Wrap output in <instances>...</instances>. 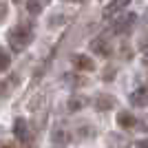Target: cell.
<instances>
[{
  "mask_svg": "<svg viewBox=\"0 0 148 148\" xmlns=\"http://www.w3.org/2000/svg\"><path fill=\"white\" fill-rule=\"evenodd\" d=\"M64 2H84V0H64Z\"/></svg>",
  "mask_w": 148,
  "mask_h": 148,
  "instance_id": "cb8c5ba5",
  "label": "cell"
},
{
  "mask_svg": "<svg viewBox=\"0 0 148 148\" xmlns=\"http://www.w3.org/2000/svg\"><path fill=\"white\" fill-rule=\"evenodd\" d=\"M135 20H137L135 16H133V13H128L126 18L117 20V22L113 25V31H115V33H126V31H130V27L135 25Z\"/></svg>",
  "mask_w": 148,
  "mask_h": 148,
  "instance_id": "30bf717a",
  "label": "cell"
},
{
  "mask_svg": "<svg viewBox=\"0 0 148 148\" xmlns=\"http://www.w3.org/2000/svg\"><path fill=\"white\" fill-rule=\"evenodd\" d=\"M66 16H62V13H58V16H51L49 18V27L51 29H53V27H60V25H64V22H66Z\"/></svg>",
  "mask_w": 148,
  "mask_h": 148,
  "instance_id": "e0dca14e",
  "label": "cell"
},
{
  "mask_svg": "<svg viewBox=\"0 0 148 148\" xmlns=\"http://www.w3.org/2000/svg\"><path fill=\"white\" fill-rule=\"evenodd\" d=\"M64 82L66 84H71V86H82V84H86V80H82V77H77V75H71V73H66L64 75Z\"/></svg>",
  "mask_w": 148,
  "mask_h": 148,
  "instance_id": "9a60e30c",
  "label": "cell"
},
{
  "mask_svg": "<svg viewBox=\"0 0 148 148\" xmlns=\"http://www.w3.org/2000/svg\"><path fill=\"white\" fill-rule=\"evenodd\" d=\"M0 95H5V84H0Z\"/></svg>",
  "mask_w": 148,
  "mask_h": 148,
  "instance_id": "603a6c76",
  "label": "cell"
},
{
  "mask_svg": "<svg viewBox=\"0 0 148 148\" xmlns=\"http://www.w3.org/2000/svg\"><path fill=\"white\" fill-rule=\"evenodd\" d=\"M66 106H69V111H71V113L82 111V108H86V106H88V97H84V95H71L69 102H66Z\"/></svg>",
  "mask_w": 148,
  "mask_h": 148,
  "instance_id": "ba28073f",
  "label": "cell"
},
{
  "mask_svg": "<svg viewBox=\"0 0 148 148\" xmlns=\"http://www.w3.org/2000/svg\"><path fill=\"white\" fill-rule=\"evenodd\" d=\"M108 142H113L111 148H128V142L119 135H108Z\"/></svg>",
  "mask_w": 148,
  "mask_h": 148,
  "instance_id": "5bb4252c",
  "label": "cell"
},
{
  "mask_svg": "<svg viewBox=\"0 0 148 148\" xmlns=\"http://www.w3.org/2000/svg\"><path fill=\"white\" fill-rule=\"evenodd\" d=\"M0 148H16L13 144H9V142H0Z\"/></svg>",
  "mask_w": 148,
  "mask_h": 148,
  "instance_id": "7402d4cb",
  "label": "cell"
},
{
  "mask_svg": "<svg viewBox=\"0 0 148 148\" xmlns=\"http://www.w3.org/2000/svg\"><path fill=\"white\" fill-rule=\"evenodd\" d=\"M9 66H11V56H9L2 47H0V73H2V71H7Z\"/></svg>",
  "mask_w": 148,
  "mask_h": 148,
  "instance_id": "7c38bea8",
  "label": "cell"
},
{
  "mask_svg": "<svg viewBox=\"0 0 148 148\" xmlns=\"http://www.w3.org/2000/svg\"><path fill=\"white\" fill-rule=\"evenodd\" d=\"M7 40H9V47H11L16 53H20V51H25L31 44V40H33V29H31L29 22H20V25H16L7 33Z\"/></svg>",
  "mask_w": 148,
  "mask_h": 148,
  "instance_id": "6da1fadb",
  "label": "cell"
},
{
  "mask_svg": "<svg viewBox=\"0 0 148 148\" xmlns=\"http://www.w3.org/2000/svg\"><path fill=\"white\" fill-rule=\"evenodd\" d=\"M130 102L135 106H144L148 104V88H137V91H133V95H130Z\"/></svg>",
  "mask_w": 148,
  "mask_h": 148,
  "instance_id": "8fae6325",
  "label": "cell"
},
{
  "mask_svg": "<svg viewBox=\"0 0 148 148\" xmlns=\"http://www.w3.org/2000/svg\"><path fill=\"white\" fill-rule=\"evenodd\" d=\"M102 77H104V80H113V77H115V69H104V75H102Z\"/></svg>",
  "mask_w": 148,
  "mask_h": 148,
  "instance_id": "ac0fdd59",
  "label": "cell"
},
{
  "mask_svg": "<svg viewBox=\"0 0 148 148\" xmlns=\"http://www.w3.org/2000/svg\"><path fill=\"white\" fill-rule=\"evenodd\" d=\"M7 16V5H0V20Z\"/></svg>",
  "mask_w": 148,
  "mask_h": 148,
  "instance_id": "d6986e66",
  "label": "cell"
},
{
  "mask_svg": "<svg viewBox=\"0 0 148 148\" xmlns=\"http://www.w3.org/2000/svg\"><path fill=\"white\" fill-rule=\"evenodd\" d=\"M137 148H148V139H142V142H137Z\"/></svg>",
  "mask_w": 148,
  "mask_h": 148,
  "instance_id": "ffe728a7",
  "label": "cell"
},
{
  "mask_svg": "<svg viewBox=\"0 0 148 148\" xmlns=\"http://www.w3.org/2000/svg\"><path fill=\"white\" fill-rule=\"evenodd\" d=\"M117 124L122 126V128H137V119H135V115L133 113H128V111H122V113H117Z\"/></svg>",
  "mask_w": 148,
  "mask_h": 148,
  "instance_id": "9c48e42d",
  "label": "cell"
},
{
  "mask_svg": "<svg viewBox=\"0 0 148 148\" xmlns=\"http://www.w3.org/2000/svg\"><path fill=\"white\" fill-rule=\"evenodd\" d=\"M128 5H130V0H111V2L104 7V18H111V16L119 13L122 9H126Z\"/></svg>",
  "mask_w": 148,
  "mask_h": 148,
  "instance_id": "52a82bcc",
  "label": "cell"
},
{
  "mask_svg": "<svg viewBox=\"0 0 148 148\" xmlns=\"http://www.w3.org/2000/svg\"><path fill=\"white\" fill-rule=\"evenodd\" d=\"M77 133H80L84 139H88V137H95V128H91L88 124H80V126H77Z\"/></svg>",
  "mask_w": 148,
  "mask_h": 148,
  "instance_id": "2e32d148",
  "label": "cell"
},
{
  "mask_svg": "<svg viewBox=\"0 0 148 148\" xmlns=\"http://www.w3.org/2000/svg\"><path fill=\"white\" fill-rule=\"evenodd\" d=\"M71 144V130L64 126H58L51 133V148H66Z\"/></svg>",
  "mask_w": 148,
  "mask_h": 148,
  "instance_id": "3957f363",
  "label": "cell"
},
{
  "mask_svg": "<svg viewBox=\"0 0 148 148\" xmlns=\"http://www.w3.org/2000/svg\"><path fill=\"white\" fill-rule=\"evenodd\" d=\"M71 62H73V66L77 69V71H93V69H95L93 60L88 56H84V53H75V56H71Z\"/></svg>",
  "mask_w": 148,
  "mask_h": 148,
  "instance_id": "8992f818",
  "label": "cell"
},
{
  "mask_svg": "<svg viewBox=\"0 0 148 148\" xmlns=\"http://www.w3.org/2000/svg\"><path fill=\"white\" fill-rule=\"evenodd\" d=\"M91 51L95 53V56L108 58V56H111V44H108V38H95V40H91Z\"/></svg>",
  "mask_w": 148,
  "mask_h": 148,
  "instance_id": "5b68a950",
  "label": "cell"
},
{
  "mask_svg": "<svg viewBox=\"0 0 148 148\" xmlns=\"http://www.w3.org/2000/svg\"><path fill=\"white\" fill-rule=\"evenodd\" d=\"M93 106H95V111H111V108H115L117 106V99L113 97V95H106V93H102V95H97V97L93 99Z\"/></svg>",
  "mask_w": 148,
  "mask_h": 148,
  "instance_id": "277c9868",
  "label": "cell"
},
{
  "mask_svg": "<svg viewBox=\"0 0 148 148\" xmlns=\"http://www.w3.org/2000/svg\"><path fill=\"white\" fill-rule=\"evenodd\" d=\"M40 2H42V5H47V2H49V0H40Z\"/></svg>",
  "mask_w": 148,
  "mask_h": 148,
  "instance_id": "d4e9b609",
  "label": "cell"
},
{
  "mask_svg": "<svg viewBox=\"0 0 148 148\" xmlns=\"http://www.w3.org/2000/svg\"><path fill=\"white\" fill-rule=\"evenodd\" d=\"M142 66H144V69H146V71H148V53H146V56L142 58Z\"/></svg>",
  "mask_w": 148,
  "mask_h": 148,
  "instance_id": "44dd1931",
  "label": "cell"
},
{
  "mask_svg": "<svg viewBox=\"0 0 148 148\" xmlns=\"http://www.w3.org/2000/svg\"><path fill=\"white\" fill-rule=\"evenodd\" d=\"M42 2H40V0H27V11L31 13V16H38V13L42 11Z\"/></svg>",
  "mask_w": 148,
  "mask_h": 148,
  "instance_id": "4fadbf2b",
  "label": "cell"
},
{
  "mask_svg": "<svg viewBox=\"0 0 148 148\" xmlns=\"http://www.w3.org/2000/svg\"><path fill=\"white\" fill-rule=\"evenodd\" d=\"M13 135H16V139H18L20 144H29L31 139H33V133H31L27 119L18 117L16 122H13Z\"/></svg>",
  "mask_w": 148,
  "mask_h": 148,
  "instance_id": "7a4b0ae2",
  "label": "cell"
}]
</instances>
